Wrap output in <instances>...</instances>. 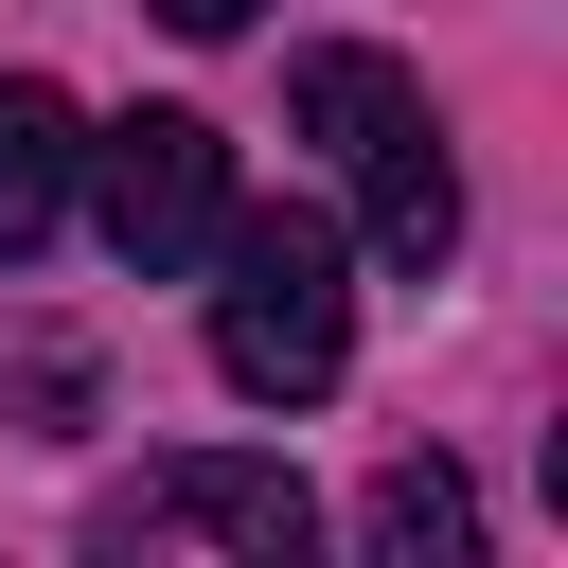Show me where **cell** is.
Listing matches in <instances>:
<instances>
[{
	"mask_svg": "<svg viewBox=\"0 0 568 568\" xmlns=\"http://www.w3.org/2000/svg\"><path fill=\"white\" fill-rule=\"evenodd\" d=\"M195 266H213V373L248 408H320L355 373V266L320 213H231Z\"/></svg>",
	"mask_w": 568,
	"mask_h": 568,
	"instance_id": "1",
	"label": "cell"
},
{
	"mask_svg": "<svg viewBox=\"0 0 568 568\" xmlns=\"http://www.w3.org/2000/svg\"><path fill=\"white\" fill-rule=\"evenodd\" d=\"M302 532H320V497L248 444H178L89 497V550H142V568H302Z\"/></svg>",
	"mask_w": 568,
	"mask_h": 568,
	"instance_id": "2",
	"label": "cell"
},
{
	"mask_svg": "<svg viewBox=\"0 0 568 568\" xmlns=\"http://www.w3.org/2000/svg\"><path fill=\"white\" fill-rule=\"evenodd\" d=\"M71 178H89V213H106V248H124L142 284H178V266L231 231V142H213L195 106H124Z\"/></svg>",
	"mask_w": 568,
	"mask_h": 568,
	"instance_id": "3",
	"label": "cell"
},
{
	"mask_svg": "<svg viewBox=\"0 0 568 568\" xmlns=\"http://www.w3.org/2000/svg\"><path fill=\"white\" fill-rule=\"evenodd\" d=\"M71 160H89L71 89L0 71V266H36V248H53V213H71Z\"/></svg>",
	"mask_w": 568,
	"mask_h": 568,
	"instance_id": "4",
	"label": "cell"
},
{
	"mask_svg": "<svg viewBox=\"0 0 568 568\" xmlns=\"http://www.w3.org/2000/svg\"><path fill=\"white\" fill-rule=\"evenodd\" d=\"M284 106H302V142H320L337 178H355L373 142H408V124H426V89H408L390 53H302V71H284Z\"/></svg>",
	"mask_w": 568,
	"mask_h": 568,
	"instance_id": "5",
	"label": "cell"
},
{
	"mask_svg": "<svg viewBox=\"0 0 568 568\" xmlns=\"http://www.w3.org/2000/svg\"><path fill=\"white\" fill-rule=\"evenodd\" d=\"M355 195H373V248L426 284L444 248H462V160H444V124H408V142H373L355 160Z\"/></svg>",
	"mask_w": 568,
	"mask_h": 568,
	"instance_id": "6",
	"label": "cell"
},
{
	"mask_svg": "<svg viewBox=\"0 0 568 568\" xmlns=\"http://www.w3.org/2000/svg\"><path fill=\"white\" fill-rule=\"evenodd\" d=\"M355 532H373V568H462L479 550V497H462V462H390Z\"/></svg>",
	"mask_w": 568,
	"mask_h": 568,
	"instance_id": "7",
	"label": "cell"
},
{
	"mask_svg": "<svg viewBox=\"0 0 568 568\" xmlns=\"http://www.w3.org/2000/svg\"><path fill=\"white\" fill-rule=\"evenodd\" d=\"M142 18H178V36H248L266 0H142Z\"/></svg>",
	"mask_w": 568,
	"mask_h": 568,
	"instance_id": "8",
	"label": "cell"
}]
</instances>
